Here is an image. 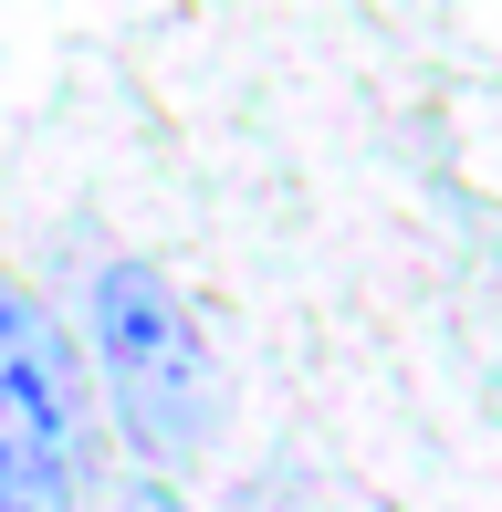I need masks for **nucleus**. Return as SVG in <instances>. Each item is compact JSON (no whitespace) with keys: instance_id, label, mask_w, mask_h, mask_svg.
<instances>
[{"instance_id":"f257e3e1","label":"nucleus","mask_w":502,"mask_h":512,"mask_svg":"<svg viewBox=\"0 0 502 512\" xmlns=\"http://www.w3.org/2000/svg\"><path fill=\"white\" fill-rule=\"evenodd\" d=\"M95 356H105L126 439L147 460H199L220 439V356L199 335L189 293L157 262H105L95 272Z\"/></svg>"},{"instance_id":"f03ea898","label":"nucleus","mask_w":502,"mask_h":512,"mask_svg":"<svg viewBox=\"0 0 502 512\" xmlns=\"http://www.w3.org/2000/svg\"><path fill=\"white\" fill-rule=\"evenodd\" d=\"M0 450H21L53 481H74V450H84L74 345H63V324L42 314L21 283H0Z\"/></svg>"},{"instance_id":"7ed1b4c3","label":"nucleus","mask_w":502,"mask_h":512,"mask_svg":"<svg viewBox=\"0 0 502 512\" xmlns=\"http://www.w3.org/2000/svg\"><path fill=\"white\" fill-rule=\"evenodd\" d=\"M0 512H63V481L32 471L21 450H0Z\"/></svg>"},{"instance_id":"20e7f679","label":"nucleus","mask_w":502,"mask_h":512,"mask_svg":"<svg viewBox=\"0 0 502 512\" xmlns=\"http://www.w3.org/2000/svg\"><path fill=\"white\" fill-rule=\"evenodd\" d=\"M105 512H189V502H178V492H157V481H136V492H116Z\"/></svg>"}]
</instances>
